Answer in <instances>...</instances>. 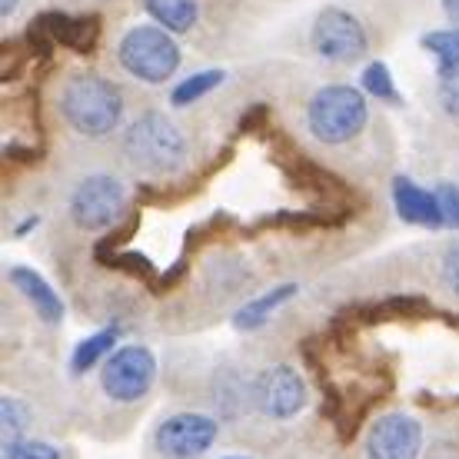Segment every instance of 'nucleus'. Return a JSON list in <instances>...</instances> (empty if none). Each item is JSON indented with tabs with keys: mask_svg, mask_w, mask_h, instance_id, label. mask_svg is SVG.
<instances>
[{
	"mask_svg": "<svg viewBox=\"0 0 459 459\" xmlns=\"http://www.w3.org/2000/svg\"><path fill=\"white\" fill-rule=\"evenodd\" d=\"M60 114L81 137H110L124 117V93L100 74H74L60 91Z\"/></svg>",
	"mask_w": 459,
	"mask_h": 459,
	"instance_id": "obj_1",
	"label": "nucleus"
},
{
	"mask_svg": "<svg viewBox=\"0 0 459 459\" xmlns=\"http://www.w3.org/2000/svg\"><path fill=\"white\" fill-rule=\"evenodd\" d=\"M124 157L143 173H177L186 160V140L173 120L150 110L124 134Z\"/></svg>",
	"mask_w": 459,
	"mask_h": 459,
	"instance_id": "obj_2",
	"label": "nucleus"
},
{
	"mask_svg": "<svg viewBox=\"0 0 459 459\" xmlns=\"http://www.w3.org/2000/svg\"><path fill=\"white\" fill-rule=\"evenodd\" d=\"M369 120V107L363 91L346 87V83H330L323 91L313 93L310 107H307V124H310L313 137L323 143H346L353 140Z\"/></svg>",
	"mask_w": 459,
	"mask_h": 459,
	"instance_id": "obj_3",
	"label": "nucleus"
},
{
	"mask_svg": "<svg viewBox=\"0 0 459 459\" xmlns=\"http://www.w3.org/2000/svg\"><path fill=\"white\" fill-rule=\"evenodd\" d=\"M120 67L143 83H163L180 67V47L163 27H134L120 40Z\"/></svg>",
	"mask_w": 459,
	"mask_h": 459,
	"instance_id": "obj_4",
	"label": "nucleus"
},
{
	"mask_svg": "<svg viewBox=\"0 0 459 459\" xmlns=\"http://www.w3.org/2000/svg\"><path fill=\"white\" fill-rule=\"evenodd\" d=\"M126 207V190L117 177L93 173L70 196V217L81 230H107L114 227Z\"/></svg>",
	"mask_w": 459,
	"mask_h": 459,
	"instance_id": "obj_5",
	"label": "nucleus"
},
{
	"mask_svg": "<svg viewBox=\"0 0 459 459\" xmlns=\"http://www.w3.org/2000/svg\"><path fill=\"white\" fill-rule=\"evenodd\" d=\"M153 377H157V359L147 346H120L104 363L100 386L114 403H137L153 386Z\"/></svg>",
	"mask_w": 459,
	"mask_h": 459,
	"instance_id": "obj_6",
	"label": "nucleus"
},
{
	"mask_svg": "<svg viewBox=\"0 0 459 459\" xmlns=\"http://www.w3.org/2000/svg\"><path fill=\"white\" fill-rule=\"evenodd\" d=\"M313 47L330 64H353L367 54V30L343 7H326L313 23Z\"/></svg>",
	"mask_w": 459,
	"mask_h": 459,
	"instance_id": "obj_7",
	"label": "nucleus"
},
{
	"mask_svg": "<svg viewBox=\"0 0 459 459\" xmlns=\"http://www.w3.org/2000/svg\"><path fill=\"white\" fill-rule=\"evenodd\" d=\"M217 420H210L204 413H177L157 426L153 446L167 459H196L217 443Z\"/></svg>",
	"mask_w": 459,
	"mask_h": 459,
	"instance_id": "obj_8",
	"label": "nucleus"
},
{
	"mask_svg": "<svg viewBox=\"0 0 459 459\" xmlns=\"http://www.w3.org/2000/svg\"><path fill=\"white\" fill-rule=\"evenodd\" d=\"M30 44L37 50H54V47H67L74 54H93V47L100 40V17H70L60 11H47L34 21L27 30Z\"/></svg>",
	"mask_w": 459,
	"mask_h": 459,
	"instance_id": "obj_9",
	"label": "nucleus"
},
{
	"mask_svg": "<svg viewBox=\"0 0 459 459\" xmlns=\"http://www.w3.org/2000/svg\"><path fill=\"white\" fill-rule=\"evenodd\" d=\"M253 403L270 420H290L307 406V383L293 367H270L253 383Z\"/></svg>",
	"mask_w": 459,
	"mask_h": 459,
	"instance_id": "obj_10",
	"label": "nucleus"
},
{
	"mask_svg": "<svg viewBox=\"0 0 459 459\" xmlns=\"http://www.w3.org/2000/svg\"><path fill=\"white\" fill-rule=\"evenodd\" d=\"M423 449V426L406 413H386L369 426L367 456L369 459H416Z\"/></svg>",
	"mask_w": 459,
	"mask_h": 459,
	"instance_id": "obj_11",
	"label": "nucleus"
},
{
	"mask_svg": "<svg viewBox=\"0 0 459 459\" xmlns=\"http://www.w3.org/2000/svg\"><path fill=\"white\" fill-rule=\"evenodd\" d=\"M393 200H396V210L406 223H416V227H443V210H439L437 194H429L423 186H416L410 177H396L393 180Z\"/></svg>",
	"mask_w": 459,
	"mask_h": 459,
	"instance_id": "obj_12",
	"label": "nucleus"
},
{
	"mask_svg": "<svg viewBox=\"0 0 459 459\" xmlns=\"http://www.w3.org/2000/svg\"><path fill=\"white\" fill-rule=\"evenodd\" d=\"M11 283L21 290L23 297L34 303L37 316L44 323H60L64 320V303L54 290L47 287V280L34 270H27V266H13L11 270Z\"/></svg>",
	"mask_w": 459,
	"mask_h": 459,
	"instance_id": "obj_13",
	"label": "nucleus"
},
{
	"mask_svg": "<svg viewBox=\"0 0 459 459\" xmlns=\"http://www.w3.org/2000/svg\"><path fill=\"white\" fill-rule=\"evenodd\" d=\"M143 11L170 34H184L196 23V0H143Z\"/></svg>",
	"mask_w": 459,
	"mask_h": 459,
	"instance_id": "obj_14",
	"label": "nucleus"
},
{
	"mask_svg": "<svg viewBox=\"0 0 459 459\" xmlns=\"http://www.w3.org/2000/svg\"><path fill=\"white\" fill-rule=\"evenodd\" d=\"M297 293V287L293 283H287V287H276L270 290V293H264V297H256L253 303H247L243 310H237V330H256V326H264L266 320H270V313L280 307V303H287L290 297Z\"/></svg>",
	"mask_w": 459,
	"mask_h": 459,
	"instance_id": "obj_15",
	"label": "nucleus"
},
{
	"mask_svg": "<svg viewBox=\"0 0 459 459\" xmlns=\"http://www.w3.org/2000/svg\"><path fill=\"white\" fill-rule=\"evenodd\" d=\"M117 336H120V330H100V333L87 336V340H81L77 343V350H74V356H70V367H74V373H87V369L100 359L104 353H110L117 343Z\"/></svg>",
	"mask_w": 459,
	"mask_h": 459,
	"instance_id": "obj_16",
	"label": "nucleus"
},
{
	"mask_svg": "<svg viewBox=\"0 0 459 459\" xmlns=\"http://www.w3.org/2000/svg\"><path fill=\"white\" fill-rule=\"evenodd\" d=\"M423 47L439 60V74L459 70V27H446V30H433V34H426Z\"/></svg>",
	"mask_w": 459,
	"mask_h": 459,
	"instance_id": "obj_17",
	"label": "nucleus"
},
{
	"mask_svg": "<svg viewBox=\"0 0 459 459\" xmlns=\"http://www.w3.org/2000/svg\"><path fill=\"white\" fill-rule=\"evenodd\" d=\"M223 83V70H204V74H194V77H186L177 91H173V104L177 107H186L200 100V97H207L213 87Z\"/></svg>",
	"mask_w": 459,
	"mask_h": 459,
	"instance_id": "obj_18",
	"label": "nucleus"
},
{
	"mask_svg": "<svg viewBox=\"0 0 459 459\" xmlns=\"http://www.w3.org/2000/svg\"><path fill=\"white\" fill-rule=\"evenodd\" d=\"M363 87H367V93H373V97H379V100H390V104H396L400 100V93H396V87H393V74L386 64H369L367 74H363Z\"/></svg>",
	"mask_w": 459,
	"mask_h": 459,
	"instance_id": "obj_19",
	"label": "nucleus"
},
{
	"mask_svg": "<svg viewBox=\"0 0 459 459\" xmlns=\"http://www.w3.org/2000/svg\"><path fill=\"white\" fill-rule=\"evenodd\" d=\"M0 413H4V446H11V443H21L23 429H27V410H23L21 403L13 400V396H4V406H0Z\"/></svg>",
	"mask_w": 459,
	"mask_h": 459,
	"instance_id": "obj_20",
	"label": "nucleus"
},
{
	"mask_svg": "<svg viewBox=\"0 0 459 459\" xmlns=\"http://www.w3.org/2000/svg\"><path fill=\"white\" fill-rule=\"evenodd\" d=\"M4 459H60V453L40 439H21V443L4 446Z\"/></svg>",
	"mask_w": 459,
	"mask_h": 459,
	"instance_id": "obj_21",
	"label": "nucleus"
},
{
	"mask_svg": "<svg viewBox=\"0 0 459 459\" xmlns=\"http://www.w3.org/2000/svg\"><path fill=\"white\" fill-rule=\"evenodd\" d=\"M433 194H437L439 210H443V227L459 230V186L456 184H439Z\"/></svg>",
	"mask_w": 459,
	"mask_h": 459,
	"instance_id": "obj_22",
	"label": "nucleus"
},
{
	"mask_svg": "<svg viewBox=\"0 0 459 459\" xmlns=\"http://www.w3.org/2000/svg\"><path fill=\"white\" fill-rule=\"evenodd\" d=\"M439 104L453 117H459V70L439 74Z\"/></svg>",
	"mask_w": 459,
	"mask_h": 459,
	"instance_id": "obj_23",
	"label": "nucleus"
},
{
	"mask_svg": "<svg viewBox=\"0 0 459 459\" xmlns=\"http://www.w3.org/2000/svg\"><path fill=\"white\" fill-rule=\"evenodd\" d=\"M443 283L459 297V240H453L443 253Z\"/></svg>",
	"mask_w": 459,
	"mask_h": 459,
	"instance_id": "obj_24",
	"label": "nucleus"
},
{
	"mask_svg": "<svg viewBox=\"0 0 459 459\" xmlns=\"http://www.w3.org/2000/svg\"><path fill=\"white\" fill-rule=\"evenodd\" d=\"M107 266H120V270H130L134 276H150L153 273V266H150L147 256H140V253H124V256H110Z\"/></svg>",
	"mask_w": 459,
	"mask_h": 459,
	"instance_id": "obj_25",
	"label": "nucleus"
},
{
	"mask_svg": "<svg viewBox=\"0 0 459 459\" xmlns=\"http://www.w3.org/2000/svg\"><path fill=\"white\" fill-rule=\"evenodd\" d=\"M266 114H270V110H266V104H256V107L250 110V114H243L240 130H243V134H247V130H253V126L260 124V120H266Z\"/></svg>",
	"mask_w": 459,
	"mask_h": 459,
	"instance_id": "obj_26",
	"label": "nucleus"
},
{
	"mask_svg": "<svg viewBox=\"0 0 459 459\" xmlns=\"http://www.w3.org/2000/svg\"><path fill=\"white\" fill-rule=\"evenodd\" d=\"M443 11H446V17L459 27V0H443Z\"/></svg>",
	"mask_w": 459,
	"mask_h": 459,
	"instance_id": "obj_27",
	"label": "nucleus"
},
{
	"mask_svg": "<svg viewBox=\"0 0 459 459\" xmlns=\"http://www.w3.org/2000/svg\"><path fill=\"white\" fill-rule=\"evenodd\" d=\"M13 11H17V0H0V13H4V21H7Z\"/></svg>",
	"mask_w": 459,
	"mask_h": 459,
	"instance_id": "obj_28",
	"label": "nucleus"
},
{
	"mask_svg": "<svg viewBox=\"0 0 459 459\" xmlns=\"http://www.w3.org/2000/svg\"><path fill=\"white\" fill-rule=\"evenodd\" d=\"M233 459H237V456H233Z\"/></svg>",
	"mask_w": 459,
	"mask_h": 459,
	"instance_id": "obj_29",
	"label": "nucleus"
}]
</instances>
